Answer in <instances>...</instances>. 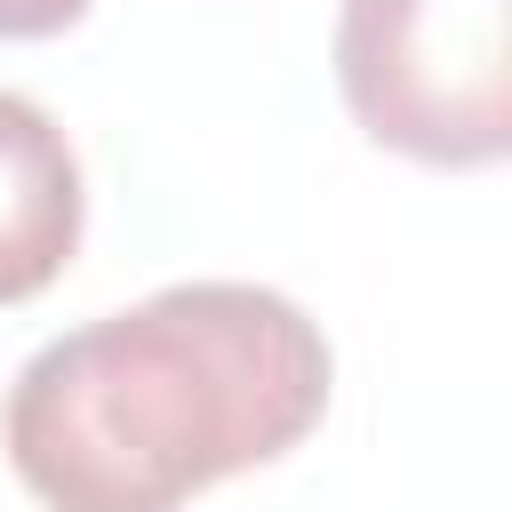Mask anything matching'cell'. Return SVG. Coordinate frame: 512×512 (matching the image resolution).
<instances>
[{
	"instance_id": "6da1fadb",
	"label": "cell",
	"mask_w": 512,
	"mask_h": 512,
	"mask_svg": "<svg viewBox=\"0 0 512 512\" xmlns=\"http://www.w3.org/2000/svg\"><path fill=\"white\" fill-rule=\"evenodd\" d=\"M328 336L256 280H176L128 312L48 336L0 440L48 512H176L288 456L328 408Z\"/></svg>"
},
{
	"instance_id": "7a4b0ae2",
	"label": "cell",
	"mask_w": 512,
	"mask_h": 512,
	"mask_svg": "<svg viewBox=\"0 0 512 512\" xmlns=\"http://www.w3.org/2000/svg\"><path fill=\"white\" fill-rule=\"evenodd\" d=\"M336 88L384 152L488 168L512 152V0H344Z\"/></svg>"
},
{
	"instance_id": "3957f363",
	"label": "cell",
	"mask_w": 512,
	"mask_h": 512,
	"mask_svg": "<svg viewBox=\"0 0 512 512\" xmlns=\"http://www.w3.org/2000/svg\"><path fill=\"white\" fill-rule=\"evenodd\" d=\"M80 152L16 88H0V304L40 296L80 248Z\"/></svg>"
},
{
	"instance_id": "277c9868",
	"label": "cell",
	"mask_w": 512,
	"mask_h": 512,
	"mask_svg": "<svg viewBox=\"0 0 512 512\" xmlns=\"http://www.w3.org/2000/svg\"><path fill=\"white\" fill-rule=\"evenodd\" d=\"M80 16H88V0H0V40H48Z\"/></svg>"
}]
</instances>
